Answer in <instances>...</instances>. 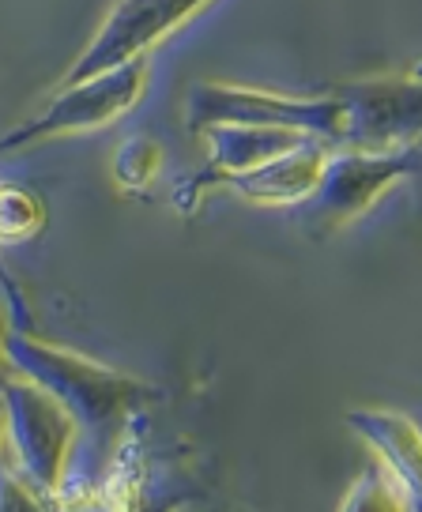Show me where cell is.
<instances>
[{
  "mask_svg": "<svg viewBox=\"0 0 422 512\" xmlns=\"http://www.w3.org/2000/svg\"><path fill=\"white\" fill-rule=\"evenodd\" d=\"M4 445L8 467L23 471L42 494L65 490V475L72 452L80 441V418L68 411L61 396H53L46 384L8 369L4 377Z\"/></svg>",
  "mask_w": 422,
  "mask_h": 512,
  "instance_id": "obj_3",
  "label": "cell"
},
{
  "mask_svg": "<svg viewBox=\"0 0 422 512\" xmlns=\"http://www.w3.org/2000/svg\"><path fill=\"white\" fill-rule=\"evenodd\" d=\"M200 140L208 144L204 170L174 189V208L181 215H193L208 189L230 185L238 174H249L264 162L302 147L306 140H317V136H306V132H294L283 125H257V121H219V125L204 128Z\"/></svg>",
  "mask_w": 422,
  "mask_h": 512,
  "instance_id": "obj_7",
  "label": "cell"
},
{
  "mask_svg": "<svg viewBox=\"0 0 422 512\" xmlns=\"http://www.w3.org/2000/svg\"><path fill=\"white\" fill-rule=\"evenodd\" d=\"M422 170V147L407 151H362V147H340L332 151V162L325 170L321 189L313 200L302 204V215L309 223V234L325 238L336 234L347 223H355L400 189L404 181L419 177Z\"/></svg>",
  "mask_w": 422,
  "mask_h": 512,
  "instance_id": "obj_5",
  "label": "cell"
},
{
  "mask_svg": "<svg viewBox=\"0 0 422 512\" xmlns=\"http://www.w3.org/2000/svg\"><path fill=\"white\" fill-rule=\"evenodd\" d=\"M419 72H422V68H419Z\"/></svg>",
  "mask_w": 422,
  "mask_h": 512,
  "instance_id": "obj_14",
  "label": "cell"
},
{
  "mask_svg": "<svg viewBox=\"0 0 422 512\" xmlns=\"http://www.w3.org/2000/svg\"><path fill=\"white\" fill-rule=\"evenodd\" d=\"M419 177H422V170H419Z\"/></svg>",
  "mask_w": 422,
  "mask_h": 512,
  "instance_id": "obj_13",
  "label": "cell"
},
{
  "mask_svg": "<svg viewBox=\"0 0 422 512\" xmlns=\"http://www.w3.org/2000/svg\"><path fill=\"white\" fill-rule=\"evenodd\" d=\"M343 422L358 433L366 445L374 448V456L389 467L396 479L407 486V494L422 509V426L404 411L392 407H355L347 411Z\"/></svg>",
  "mask_w": 422,
  "mask_h": 512,
  "instance_id": "obj_9",
  "label": "cell"
},
{
  "mask_svg": "<svg viewBox=\"0 0 422 512\" xmlns=\"http://www.w3.org/2000/svg\"><path fill=\"white\" fill-rule=\"evenodd\" d=\"M46 223H49V208L34 189L8 185V189L0 192V241L4 245L34 241L46 230Z\"/></svg>",
  "mask_w": 422,
  "mask_h": 512,
  "instance_id": "obj_10",
  "label": "cell"
},
{
  "mask_svg": "<svg viewBox=\"0 0 422 512\" xmlns=\"http://www.w3.org/2000/svg\"><path fill=\"white\" fill-rule=\"evenodd\" d=\"M159 170H163V147L155 144V140L132 136V140H125V144L117 147L114 177L121 189H129V192L147 189V185L159 177Z\"/></svg>",
  "mask_w": 422,
  "mask_h": 512,
  "instance_id": "obj_12",
  "label": "cell"
},
{
  "mask_svg": "<svg viewBox=\"0 0 422 512\" xmlns=\"http://www.w3.org/2000/svg\"><path fill=\"white\" fill-rule=\"evenodd\" d=\"M208 4L215 0H114L98 34L83 46L57 87L91 80L117 64L140 61L155 46H163L170 34H178L185 23H193Z\"/></svg>",
  "mask_w": 422,
  "mask_h": 512,
  "instance_id": "obj_6",
  "label": "cell"
},
{
  "mask_svg": "<svg viewBox=\"0 0 422 512\" xmlns=\"http://www.w3.org/2000/svg\"><path fill=\"white\" fill-rule=\"evenodd\" d=\"M4 358H8V369H19L34 381H42L53 396L68 403V411L80 418L83 433L91 437L98 460H110L114 448H121L125 441L132 418L163 396L155 384L140 381L132 373L102 366L72 347H57L19 328H8Z\"/></svg>",
  "mask_w": 422,
  "mask_h": 512,
  "instance_id": "obj_2",
  "label": "cell"
},
{
  "mask_svg": "<svg viewBox=\"0 0 422 512\" xmlns=\"http://www.w3.org/2000/svg\"><path fill=\"white\" fill-rule=\"evenodd\" d=\"M332 151L336 147L325 140H306L287 155L264 162L249 174H238L227 189L257 208H302L313 200V192L321 189Z\"/></svg>",
  "mask_w": 422,
  "mask_h": 512,
  "instance_id": "obj_8",
  "label": "cell"
},
{
  "mask_svg": "<svg viewBox=\"0 0 422 512\" xmlns=\"http://www.w3.org/2000/svg\"><path fill=\"white\" fill-rule=\"evenodd\" d=\"M151 87V61L117 64L110 72H98L91 80L65 83L57 87L49 106L38 117L16 125L4 140L0 151L4 155H16L23 147L46 144V140H61V136H80V132H98V128H110L114 121H121L125 113H132L140 106V98Z\"/></svg>",
  "mask_w": 422,
  "mask_h": 512,
  "instance_id": "obj_4",
  "label": "cell"
},
{
  "mask_svg": "<svg viewBox=\"0 0 422 512\" xmlns=\"http://www.w3.org/2000/svg\"><path fill=\"white\" fill-rule=\"evenodd\" d=\"M340 509H415V501L404 482L374 456V467L355 482V490L351 497H343Z\"/></svg>",
  "mask_w": 422,
  "mask_h": 512,
  "instance_id": "obj_11",
  "label": "cell"
},
{
  "mask_svg": "<svg viewBox=\"0 0 422 512\" xmlns=\"http://www.w3.org/2000/svg\"><path fill=\"white\" fill-rule=\"evenodd\" d=\"M219 121H257L306 132L340 147L407 151L422 147V72L381 80L336 83L313 95H287L242 83L204 80L189 91L185 125L200 136Z\"/></svg>",
  "mask_w": 422,
  "mask_h": 512,
  "instance_id": "obj_1",
  "label": "cell"
}]
</instances>
